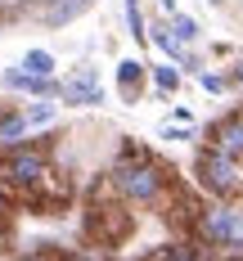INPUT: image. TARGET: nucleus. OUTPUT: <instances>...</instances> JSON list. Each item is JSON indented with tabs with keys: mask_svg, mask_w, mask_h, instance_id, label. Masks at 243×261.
I'll list each match as a JSON object with an SVG mask.
<instances>
[{
	"mask_svg": "<svg viewBox=\"0 0 243 261\" xmlns=\"http://www.w3.org/2000/svg\"><path fill=\"white\" fill-rule=\"evenodd\" d=\"M113 189H117V198L149 207V203H158L162 194H167V171H162L144 149L126 144V149L117 153V162H113Z\"/></svg>",
	"mask_w": 243,
	"mask_h": 261,
	"instance_id": "obj_1",
	"label": "nucleus"
},
{
	"mask_svg": "<svg viewBox=\"0 0 243 261\" xmlns=\"http://www.w3.org/2000/svg\"><path fill=\"white\" fill-rule=\"evenodd\" d=\"M194 239L207 243V248H234V252H243V207H234V203H207V207H198Z\"/></svg>",
	"mask_w": 243,
	"mask_h": 261,
	"instance_id": "obj_2",
	"label": "nucleus"
},
{
	"mask_svg": "<svg viewBox=\"0 0 243 261\" xmlns=\"http://www.w3.org/2000/svg\"><path fill=\"white\" fill-rule=\"evenodd\" d=\"M194 176H198V185L212 194V203H234L243 194V162L216 153V149H203V153H198Z\"/></svg>",
	"mask_w": 243,
	"mask_h": 261,
	"instance_id": "obj_3",
	"label": "nucleus"
},
{
	"mask_svg": "<svg viewBox=\"0 0 243 261\" xmlns=\"http://www.w3.org/2000/svg\"><path fill=\"white\" fill-rule=\"evenodd\" d=\"M135 230L131 212H122V203H104V198H95L90 212H86V239L95 243V248H117V243H126Z\"/></svg>",
	"mask_w": 243,
	"mask_h": 261,
	"instance_id": "obj_4",
	"label": "nucleus"
},
{
	"mask_svg": "<svg viewBox=\"0 0 243 261\" xmlns=\"http://www.w3.org/2000/svg\"><path fill=\"white\" fill-rule=\"evenodd\" d=\"M45 171H50L45 149L18 144V149H9V153H5V176H9V185H18V189H36Z\"/></svg>",
	"mask_w": 243,
	"mask_h": 261,
	"instance_id": "obj_5",
	"label": "nucleus"
},
{
	"mask_svg": "<svg viewBox=\"0 0 243 261\" xmlns=\"http://www.w3.org/2000/svg\"><path fill=\"white\" fill-rule=\"evenodd\" d=\"M59 99L72 108H95L104 104V86H99V72L90 68V63H81V68H72L68 77H63V86H59Z\"/></svg>",
	"mask_w": 243,
	"mask_h": 261,
	"instance_id": "obj_6",
	"label": "nucleus"
},
{
	"mask_svg": "<svg viewBox=\"0 0 243 261\" xmlns=\"http://www.w3.org/2000/svg\"><path fill=\"white\" fill-rule=\"evenodd\" d=\"M207 149H216V153L234 158V162H243V108H234V113H225L221 122H212V130H207Z\"/></svg>",
	"mask_w": 243,
	"mask_h": 261,
	"instance_id": "obj_7",
	"label": "nucleus"
},
{
	"mask_svg": "<svg viewBox=\"0 0 243 261\" xmlns=\"http://www.w3.org/2000/svg\"><path fill=\"white\" fill-rule=\"evenodd\" d=\"M144 77H149V68H144L140 59H122V63H117V90H122L126 104H135V99L144 95Z\"/></svg>",
	"mask_w": 243,
	"mask_h": 261,
	"instance_id": "obj_8",
	"label": "nucleus"
},
{
	"mask_svg": "<svg viewBox=\"0 0 243 261\" xmlns=\"http://www.w3.org/2000/svg\"><path fill=\"white\" fill-rule=\"evenodd\" d=\"M140 261H203V248L198 243H162V248H149Z\"/></svg>",
	"mask_w": 243,
	"mask_h": 261,
	"instance_id": "obj_9",
	"label": "nucleus"
},
{
	"mask_svg": "<svg viewBox=\"0 0 243 261\" xmlns=\"http://www.w3.org/2000/svg\"><path fill=\"white\" fill-rule=\"evenodd\" d=\"M27 135V117L23 113H0V149L9 153V149H18Z\"/></svg>",
	"mask_w": 243,
	"mask_h": 261,
	"instance_id": "obj_10",
	"label": "nucleus"
},
{
	"mask_svg": "<svg viewBox=\"0 0 243 261\" xmlns=\"http://www.w3.org/2000/svg\"><path fill=\"white\" fill-rule=\"evenodd\" d=\"M95 0H50V9H45V23L50 27H63V23H72L77 14H86Z\"/></svg>",
	"mask_w": 243,
	"mask_h": 261,
	"instance_id": "obj_11",
	"label": "nucleus"
},
{
	"mask_svg": "<svg viewBox=\"0 0 243 261\" xmlns=\"http://www.w3.org/2000/svg\"><path fill=\"white\" fill-rule=\"evenodd\" d=\"M149 77H153V86H158L162 95H176V90H180V68H176V63H158V68H149Z\"/></svg>",
	"mask_w": 243,
	"mask_h": 261,
	"instance_id": "obj_12",
	"label": "nucleus"
},
{
	"mask_svg": "<svg viewBox=\"0 0 243 261\" xmlns=\"http://www.w3.org/2000/svg\"><path fill=\"white\" fill-rule=\"evenodd\" d=\"M23 72H32V77H54V54L50 50H27Z\"/></svg>",
	"mask_w": 243,
	"mask_h": 261,
	"instance_id": "obj_13",
	"label": "nucleus"
},
{
	"mask_svg": "<svg viewBox=\"0 0 243 261\" xmlns=\"http://www.w3.org/2000/svg\"><path fill=\"white\" fill-rule=\"evenodd\" d=\"M167 23H171V36H176L180 45H194V41H198V23H194L189 14H171Z\"/></svg>",
	"mask_w": 243,
	"mask_h": 261,
	"instance_id": "obj_14",
	"label": "nucleus"
},
{
	"mask_svg": "<svg viewBox=\"0 0 243 261\" xmlns=\"http://www.w3.org/2000/svg\"><path fill=\"white\" fill-rule=\"evenodd\" d=\"M23 117H27V126H50L54 122V104L50 99H32V104L23 108Z\"/></svg>",
	"mask_w": 243,
	"mask_h": 261,
	"instance_id": "obj_15",
	"label": "nucleus"
},
{
	"mask_svg": "<svg viewBox=\"0 0 243 261\" xmlns=\"http://www.w3.org/2000/svg\"><path fill=\"white\" fill-rule=\"evenodd\" d=\"M126 27H131V36L144 45L149 41V27H144V18H140V0H126Z\"/></svg>",
	"mask_w": 243,
	"mask_h": 261,
	"instance_id": "obj_16",
	"label": "nucleus"
},
{
	"mask_svg": "<svg viewBox=\"0 0 243 261\" xmlns=\"http://www.w3.org/2000/svg\"><path fill=\"white\" fill-rule=\"evenodd\" d=\"M198 81H203V90H212V95H221V90H230V81H225V72H198Z\"/></svg>",
	"mask_w": 243,
	"mask_h": 261,
	"instance_id": "obj_17",
	"label": "nucleus"
},
{
	"mask_svg": "<svg viewBox=\"0 0 243 261\" xmlns=\"http://www.w3.org/2000/svg\"><path fill=\"white\" fill-rule=\"evenodd\" d=\"M225 81H230V86H243V59L230 68V72H225Z\"/></svg>",
	"mask_w": 243,
	"mask_h": 261,
	"instance_id": "obj_18",
	"label": "nucleus"
},
{
	"mask_svg": "<svg viewBox=\"0 0 243 261\" xmlns=\"http://www.w3.org/2000/svg\"><path fill=\"white\" fill-rule=\"evenodd\" d=\"M23 261H72V257H59V252H32V257H23Z\"/></svg>",
	"mask_w": 243,
	"mask_h": 261,
	"instance_id": "obj_19",
	"label": "nucleus"
},
{
	"mask_svg": "<svg viewBox=\"0 0 243 261\" xmlns=\"http://www.w3.org/2000/svg\"><path fill=\"white\" fill-rule=\"evenodd\" d=\"M162 140H189V130H180V126H167V130H162Z\"/></svg>",
	"mask_w": 243,
	"mask_h": 261,
	"instance_id": "obj_20",
	"label": "nucleus"
},
{
	"mask_svg": "<svg viewBox=\"0 0 243 261\" xmlns=\"http://www.w3.org/2000/svg\"><path fill=\"white\" fill-rule=\"evenodd\" d=\"M221 261H243V252H230V257H221Z\"/></svg>",
	"mask_w": 243,
	"mask_h": 261,
	"instance_id": "obj_21",
	"label": "nucleus"
},
{
	"mask_svg": "<svg viewBox=\"0 0 243 261\" xmlns=\"http://www.w3.org/2000/svg\"><path fill=\"white\" fill-rule=\"evenodd\" d=\"M72 261H95V257H72Z\"/></svg>",
	"mask_w": 243,
	"mask_h": 261,
	"instance_id": "obj_22",
	"label": "nucleus"
},
{
	"mask_svg": "<svg viewBox=\"0 0 243 261\" xmlns=\"http://www.w3.org/2000/svg\"><path fill=\"white\" fill-rule=\"evenodd\" d=\"M239 14H243V0H239Z\"/></svg>",
	"mask_w": 243,
	"mask_h": 261,
	"instance_id": "obj_23",
	"label": "nucleus"
},
{
	"mask_svg": "<svg viewBox=\"0 0 243 261\" xmlns=\"http://www.w3.org/2000/svg\"><path fill=\"white\" fill-rule=\"evenodd\" d=\"M0 113H5V108H0Z\"/></svg>",
	"mask_w": 243,
	"mask_h": 261,
	"instance_id": "obj_24",
	"label": "nucleus"
},
{
	"mask_svg": "<svg viewBox=\"0 0 243 261\" xmlns=\"http://www.w3.org/2000/svg\"><path fill=\"white\" fill-rule=\"evenodd\" d=\"M0 261H5V257H0Z\"/></svg>",
	"mask_w": 243,
	"mask_h": 261,
	"instance_id": "obj_25",
	"label": "nucleus"
}]
</instances>
